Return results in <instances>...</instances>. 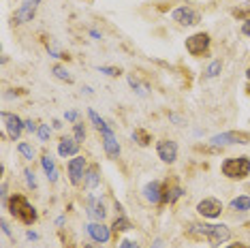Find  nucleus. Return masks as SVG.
Masks as SVG:
<instances>
[{
  "label": "nucleus",
  "mask_w": 250,
  "mask_h": 248,
  "mask_svg": "<svg viewBox=\"0 0 250 248\" xmlns=\"http://www.w3.org/2000/svg\"><path fill=\"white\" fill-rule=\"evenodd\" d=\"M186 233L192 240H208L209 246H220L231 240V229L227 225H190Z\"/></svg>",
  "instance_id": "obj_1"
},
{
  "label": "nucleus",
  "mask_w": 250,
  "mask_h": 248,
  "mask_svg": "<svg viewBox=\"0 0 250 248\" xmlns=\"http://www.w3.org/2000/svg\"><path fill=\"white\" fill-rule=\"evenodd\" d=\"M7 207H9L11 216H15L20 223H24V225L37 223V210H35V206H32L24 195H13L7 201Z\"/></svg>",
  "instance_id": "obj_2"
},
{
  "label": "nucleus",
  "mask_w": 250,
  "mask_h": 248,
  "mask_svg": "<svg viewBox=\"0 0 250 248\" xmlns=\"http://www.w3.org/2000/svg\"><path fill=\"white\" fill-rule=\"evenodd\" d=\"M223 176L229 180H244L250 176V159L248 156H235V159H225L220 165Z\"/></svg>",
  "instance_id": "obj_3"
},
{
  "label": "nucleus",
  "mask_w": 250,
  "mask_h": 248,
  "mask_svg": "<svg viewBox=\"0 0 250 248\" xmlns=\"http://www.w3.org/2000/svg\"><path fill=\"white\" fill-rule=\"evenodd\" d=\"M250 142V135L244 131H227V133H218L209 139L212 145H233V144H242L246 145Z\"/></svg>",
  "instance_id": "obj_4"
},
{
  "label": "nucleus",
  "mask_w": 250,
  "mask_h": 248,
  "mask_svg": "<svg viewBox=\"0 0 250 248\" xmlns=\"http://www.w3.org/2000/svg\"><path fill=\"white\" fill-rule=\"evenodd\" d=\"M0 120H2V126H4V131H7L9 139L18 142L20 135H21V131L26 128V126H24V122H21V118H20V116H15V114H11V111H2V114H0Z\"/></svg>",
  "instance_id": "obj_5"
},
{
  "label": "nucleus",
  "mask_w": 250,
  "mask_h": 248,
  "mask_svg": "<svg viewBox=\"0 0 250 248\" xmlns=\"http://www.w3.org/2000/svg\"><path fill=\"white\" fill-rule=\"evenodd\" d=\"M197 212L201 214L203 218H218L220 214H223V201L216 199V197H206V199H201L197 204Z\"/></svg>",
  "instance_id": "obj_6"
},
{
  "label": "nucleus",
  "mask_w": 250,
  "mask_h": 248,
  "mask_svg": "<svg viewBox=\"0 0 250 248\" xmlns=\"http://www.w3.org/2000/svg\"><path fill=\"white\" fill-rule=\"evenodd\" d=\"M184 45H186V52L190 56H203L209 47V35L208 32H197V35L186 39Z\"/></svg>",
  "instance_id": "obj_7"
},
{
  "label": "nucleus",
  "mask_w": 250,
  "mask_h": 248,
  "mask_svg": "<svg viewBox=\"0 0 250 248\" xmlns=\"http://www.w3.org/2000/svg\"><path fill=\"white\" fill-rule=\"evenodd\" d=\"M171 20L178 21L180 26H195V24H199L201 15H199L195 9H190V7H178V9L171 11Z\"/></svg>",
  "instance_id": "obj_8"
},
{
  "label": "nucleus",
  "mask_w": 250,
  "mask_h": 248,
  "mask_svg": "<svg viewBox=\"0 0 250 248\" xmlns=\"http://www.w3.org/2000/svg\"><path fill=\"white\" fill-rule=\"evenodd\" d=\"M69 180H71V184L73 186H79L83 182V178H86V159L83 156H75V159H71L69 161Z\"/></svg>",
  "instance_id": "obj_9"
},
{
  "label": "nucleus",
  "mask_w": 250,
  "mask_h": 248,
  "mask_svg": "<svg viewBox=\"0 0 250 248\" xmlns=\"http://www.w3.org/2000/svg\"><path fill=\"white\" fill-rule=\"evenodd\" d=\"M156 152H158V159L163 163H175L178 159V144L171 142V139H161V142L156 144Z\"/></svg>",
  "instance_id": "obj_10"
},
{
  "label": "nucleus",
  "mask_w": 250,
  "mask_h": 248,
  "mask_svg": "<svg viewBox=\"0 0 250 248\" xmlns=\"http://www.w3.org/2000/svg\"><path fill=\"white\" fill-rule=\"evenodd\" d=\"M86 229H88V235L96 242V244H107V242H109V238H111V229L107 227V225L99 223V221L86 225Z\"/></svg>",
  "instance_id": "obj_11"
},
{
  "label": "nucleus",
  "mask_w": 250,
  "mask_h": 248,
  "mask_svg": "<svg viewBox=\"0 0 250 248\" xmlns=\"http://www.w3.org/2000/svg\"><path fill=\"white\" fill-rule=\"evenodd\" d=\"M101 137H103V148H105V154L109 156V159H116L118 154H120V144H118L116 135L109 126L101 128Z\"/></svg>",
  "instance_id": "obj_12"
},
{
  "label": "nucleus",
  "mask_w": 250,
  "mask_h": 248,
  "mask_svg": "<svg viewBox=\"0 0 250 248\" xmlns=\"http://www.w3.org/2000/svg\"><path fill=\"white\" fill-rule=\"evenodd\" d=\"M79 152V142L75 137H62L58 144V154L62 159H69V156H77Z\"/></svg>",
  "instance_id": "obj_13"
},
{
  "label": "nucleus",
  "mask_w": 250,
  "mask_h": 248,
  "mask_svg": "<svg viewBox=\"0 0 250 248\" xmlns=\"http://www.w3.org/2000/svg\"><path fill=\"white\" fill-rule=\"evenodd\" d=\"M39 2H41V0H24V4H21L18 15H15V18H18V24H26V21H30L35 18V11L39 7Z\"/></svg>",
  "instance_id": "obj_14"
},
{
  "label": "nucleus",
  "mask_w": 250,
  "mask_h": 248,
  "mask_svg": "<svg viewBox=\"0 0 250 248\" xmlns=\"http://www.w3.org/2000/svg\"><path fill=\"white\" fill-rule=\"evenodd\" d=\"M144 197L150 204H161L163 199V188H161V182H156V180H152V182H147L144 186Z\"/></svg>",
  "instance_id": "obj_15"
},
{
  "label": "nucleus",
  "mask_w": 250,
  "mask_h": 248,
  "mask_svg": "<svg viewBox=\"0 0 250 248\" xmlns=\"http://www.w3.org/2000/svg\"><path fill=\"white\" fill-rule=\"evenodd\" d=\"M88 216L103 223V218L107 216V210H105V206L101 204V199H96V197H90L88 199Z\"/></svg>",
  "instance_id": "obj_16"
},
{
  "label": "nucleus",
  "mask_w": 250,
  "mask_h": 248,
  "mask_svg": "<svg viewBox=\"0 0 250 248\" xmlns=\"http://www.w3.org/2000/svg\"><path fill=\"white\" fill-rule=\"evenodd\" d=\"M41 165H43V171H45V176H47L49 182H52V184L58 182V176H60V173H58V167H56V161L52 159V156L45 154L43 159H41Z\"/></svg>",
  "instance_id": "obj_17"
},
{
  "label": "nucleus",
  "mask_w": 250,
  "mask_h": 248,
  "mask_svg": "<svg viewBox=\"0 0 250 248\" xmlns=\"http://www.w3.org/2000/svg\"><path fill=\"white\" fill-rule=\"evenodd\" d=\"M101 184V171H99V165H90L86 169V178H83V186L88 190H94L96 186Z\"/></svg>",
  "instance_id": "obj_18"
},
{
  "label": "nucleus",
  "mask_w": 250,
  "mask_h": 248,
  "mask_svg": "<svg viewBox=\"0 0 250 248\" xmlns=\"http://www.w3.org/2000/svg\"><path fill=\"white\" fill-rule=\"evenodd\" d=\"M182 193H184V190H182L180 186H171V188H169V184H167V188L163 190L161 204H173V201H178L180 197H182Z\"/></svg>",
  "instance_id": "obj_19"
},
{
  "label": "nucleus",
  "mask_w": 250,
  "mask_h": 248,
  "mask_svg": "<svg viewBox=\"0 0 250 248\" xmlns=\"http://www.w3.org/2000/svg\"><path fill=\"white\" fill-rule=\"evenodd\" d=\"M231 210L248 212L250 210V197L248 195H240V197H235V199H231Z\"/></svg>",
  "instance_id": "obj_20"
},
{
  "label": "nucleus",
  "mask_w": 250,
  "mask_h": 248,
  "mask_svg": "<svg viewBox=\"0 0 250 248\" xmlns=\"http://www.w3.org/2000/svg\"><path fill=\"white\" fill-rule=\"evenodd\" d=\"M52 73L58 80H62V82H66V83H73V75L69 71H66V66H62V64H54L52 66Z\"/></svg>",
  "instance_id": "obj_21"
},
{
  "label": "nucleus",
  "mask_w": 250,
  "mask_h": 248,
  "mask_svg": "<svg viewBox=\"0 0 250 248\" xmlns=\"http://www.w3.org/2000/svg\"><path fill=\"white\" fill-rule=\"evenodd\" d=\"M220 71H223V62H220V60L209 62V66L206 69V80H214V77H218Z\"/></svg>",
  "instance_id": "obj_22"
},
{
  "label": "nucleus",
  "mask_w": 250,
  "mask_h": 248,
  "mask_svg": "<svg viewBox=\"0 0 250 248\" xmlns=\"http://www.w3.org/2000/svg\"><path fill=\"white\" fill-rule=\"evenodd\" d=\"M111 227H113V231H116V233H124V231H130V229H133V225H130L128 218L120 216V218H116V221H113Z\"/></svg>",
  "instance_id": "obj_23"
},
{
  "label": "nucleus",
  "mask_w": 250,
  "mask_h": 248,
  "mask_svg": "<svg viewBox=\"0 0 250 248\" xmlns=\"http://www.w3.org/2000/svg\"><path fill=\"white\" fill-rule=\"evenodd\" d=\"M133 139H135V142H137L139 145H147V144L152 142V135L147 133V131H144V128H135Z\"/></svg>",
  "instance_id": "obj_24"
},
{
  "label": "nucleus",
  "mask_w": 250,
  "mask_h": 248,
  "mask_svg": "<svg viewBox=\"0 0 250 248\" xmlns=\"http://www.w3.org/2000/svg\"><path fill=\"white\" fill-rule=\"evenodd\" d=\"M18 150H20V154L24 156L26 161H32L35 159V148H32L30 144H26V142H21L20 145H18Z\"/></svg>",
  "instance_id": "obj_25"
},
{
  "label": "nucleus",
  "mask_w": 250,
  "mask_h": 248,
  "mask_svg": "<svg viewBox=\"0 0 250 248\" xmlns=\"http://www.w3.org/2000/svg\"><path fill=\"white\" fill-rule=\"evenodd\" d=\"M88 118H90V120H92V124H94L96 128H99V131H101V128H105V126H107V122H105V120H103V118H101L99 114H96L94 109H88Z\"/></svg>",
  "instance_id": "obj_26"
},
{
  "label": "nucleus",
  "mask_w": 250,
  "mask_h": 248,
  "mask_svg": "<svg viewBox=\"0 0 250 248\" xmlns=\"http://www.w3.org/2000/svg\"><path fill=\"white\" fill-rule=\"evenodd\" d=\"M37 135H39V139H41V142H47L49 135H52V128H49V124H41V126H39V131H37Z\"/></svg>",
  "instance_id": "obj_27"
},
{
  "label": "nucleus",
  "mask_w": 250,
  "mask_h": 248,
  "mask_svg": "<svg viewBox=\"0 0 250 248\" xmlns=\"http://www.w3.org/2000/svg\"><path fill=\"white\" fill-rule=\"evenodd\" d=\"M73 135H75L77 142H83V139H86V128H83V124H82V122H77V124H75V128H73Z\"/></svg>",
  "instance_id": "obj_28"
},
{
  "label": "nucleus",
  "mask_w": 250,
  "mask_h": 248,
  "mask_svg": "<svg viewBox=\"0 0 250 248\" xmlns=\"http://www.w3.org/2000/svg\"><path fill=\"white\" fill-rule=\"evenodd\" d=\"M99 71L101 73H105V75L107 77H118V75H120V69H118V66H99Z\"/></svg>",
  "instance_id": "obj_29"
},
{
  "label": "nucleus",
  "mask_w": 250,
  "mask_h": 248,
  "mask_svg": "<svg viewBox=\"0 0 250 248\" xmlns=\"http://www.w3.org/2000/svg\"><path fill=\"white\" fill-rule=\"evenodd\" d=\"M128 83H130V88H135L139 94H147V86H141V83H139L137 80H135L133 75H128Z\"/></svg>",
  "instance_id": "obj_30"
},
{
  "label": "nucleus",
  "mask_w": 250,
  "mask_h": 248,
  "mask_svg": "<svg viewBox=\"0 0 250 248\" xmlns=\"http://www.w3.org/2000/svg\"><path fill=\"white\" fill-rule=\"evenodd\" d=\"M24 176H26V182L30 188H37V178H35V171H30V169H26L24 171Z\"/></svg>",
  "instance_id": "obj_31"
},
{
  "label": "nucleus",
  "mask_w": 250,
  "mask_h": 248,
  "mask_svg": "<svg viewBox=\"0 0 250 248\" xmlns=\"http://www.w3.org/2000/svg\"><path fill=\"white\" fill-rule=\"evenodd\" d=\"M118 248H139V244L133 240H122L120 244H118Z\"/></svg>",
  "instance_id": "obj_32"
},
{
  "label": "nucleus",
  "mask_w": 250,
  "mask_h": 248,
  "mask_svg": "<svg viewBox=\"0 0 250 248\" xmlns=\"http://www.w3.org/2000/svg\"><path fill=\"white\" fill-rule=\"evenodd\" d=\"M24 126H26V131H28V133H37V131H39V126H37V124L32 122V120H26V122H24Z\"/></svg>",
  "instance_id": "obj_33"
},
{
  "label": "nucleus",
  "mask_w": 250,
  "mask_h": 248,
  "mask_svg": "<svg viewBox=\"0 0 250 248\" xmlns=\"http://www.w3.org/2000/svg\"><path fill=\"white\" fill-rule=\"evenodd\" d=\"M0 227H2V233H4V235H9V238H13V233H11V227H9V223H7V221H2V223H0Z\"/></svg>",
  "instance_id": "obj_34"
},
{
  "label": "nucleus",
  "mask_w": 250,
  "mask_h": 248,
  "mask_svg": "<svg viewBox=\"0 0 250 248\" xmlns=\"http://www.w3.org/2000/svg\"><path fill=\"white\" fill-rule=\"evenodd\" d=\"M242 32L246 37H250V20H244V26H242Z\"/></svg>",
  "instance_id": "obj_35"
},
{
  "label": "nucleus",
  "mask_w": 250,
  "mask_h": 248,
  "mask_svg": "<svg viewBox=\"0 0 250 248\" xmlns=\"http://www.w3.org/2000/svg\"><path fill=\"white\" fill-rule=\"evenodd\" d=\"M66 120H69V122H75L77 120V111H66Z\"/></svg>",
  "instance_id": "obj_36"
},
{
  "label": "nucleus",
  "mask_w": 250,
  "mask_h": 248,
  "mask_svg": "<svg viewBox=\"0 0 250 248\" xmlns=\"http://www.w3.org/2000/svg\"><path fill=\"white\" fill-rule=\"evenodd\" d=\"M26 238H28V240H32V242H35V240H39V235L35 233V231H28V233H26Z\"/></svg>",
  "instance_id": "obj_37"
},
{
  "label": "nucleus",
  "mask_w": 250,
  "mask_h": 248,
  "mask_svg": "<svg viewBox=\"0 0 250 248\" xmlns=\"http://www.w3.org/2000/svg\"><path fill=\"white\" fill-rule=\"evenodd\" d=\"M90 35H92L94 39H101V32L99 30H90Z\"/></svg>",
  "instance_id": "obj_38"
},
{
  "label": "nucleus",
  "mask_w": 250,
  "mask_h": 248,
  "mask_svg": "<svg viewBox=\"0 0 250 248\" xmlns=\"http://www.w3.org/2000/svg\"><path fill=\"white\" fill-rule=\"evenodd\" d=\"M152 248H163V240H156V242H154V246H152Z\"/></svg>",
  "instance_id": "obj_39"
},
{
  "label": "nucleus",
  "mask_w": 250,
  "mask_h": 248,
  "mask_svg": "<svg viewBox=\"0 0 250 248\" xmlns=\"http://www.w3.org/2000/svg\"><path fill=\"white\" fill-rule=\"evenodd\" d=\"M227 248H246V246H244V244H229Z\"/></svg>",
  "instance_id": "obj_40"
},
{
  "label": "nucleus",
  "mask_w": 250,
  "mask_h": 248,
  "mask_svg": "<svg viewBox=\"0 0 250 248\" xmlns=\"http://www.w3.org/2000/svg\"><path fill=\"white\" fill-rule=\"evenodd\" d=\"M83 248H101V246H96V244H83Z\"/></svg>",
  "instance_id": "obj_41"
},
{
  "label": "nucleus",
  "mask_w": 250,
  "mask_h": 248,
  "mask_svg": "<svg viewBox=\"0 0 250 248\" xmlns=\"http://www.w3.org/2000/svg\"><path fill=\"white\" fill-rule=\"evenodd\" d=\"M246 77H248V82H250V66H248V71H246Z\"/></svg>",
  "instance_id": "obj_42"
}]
</instances>
